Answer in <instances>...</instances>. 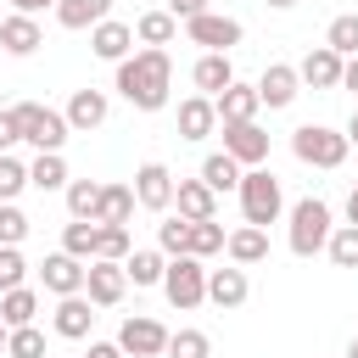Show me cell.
<instances>
[{
  "instance_id": "44",
  "label": "cell",
  "mask_w": 358,
  "mask_h": 358,
  "mask_svg": "<svg viewBox=\"0 0 358 358\" xmlns=\"http://www.w3.org/2000/svg\"><path fill=\"white\" fill-rule=\"evenodd\" d=\"M168 11H173L179 22H190V17H207L213 6H207V0H168Z\"/></svg>"
},
{
  "instance_id": "27",
  "label": "cell",
  "mask_w": 358,
  "mask_h": 358,
  "mask_svg": "<svg viewBox=\"0 0 358 358\" xmlns=\"http://www.w3.org/2000/svg\"><path fill=\"white\" fill-rule=\"evenodd\" d=\"M0 319H6V330H22V324H34V319H39V291H34V285L0 291Z\"/></svg>"
},
{
  "instance_id": "26",
  "label": "cell",
  "mask_w": 358,
  "mask_h": 358,
  "mask_svg": "<svg viewBox=\"0 0 358 358\" xmlns=\"http://www.w3.org/2000/svg\"><path fill=\"white\" fill-rule=\"evenodd\" d=\"M134 39H140V45H151V50H168V45L179 39V17H173V11H140Z\"/></svg>"
},
{
  "instance_id": "32",
  "label": "cell",
  "mask_w": 358,
  "mask_h": 358,
  "mask_svg": "<svg viewBox=\"0 0 358 358\" xmlns=\"http://www.w3.org/2000/svg\"><path fill=\"white\" fill-rule=\"evenodd\" d=\"M95 246H101V224H90V218H73V224L62 229V252H67V257H78V263H95Z\"/></svg>"
},
{
  "instance_id": "5",
  "label": "cell",
  "mask_w": 358,
  "mask_h": 358,
  "mask_svg": "<svg viewBox=\"0 0 358 358\" xmlns=\"http://www.w3.org/2000/svg\"><path fill=\"white\" fill-rule=\"evenodd\" d=\"M291 151H296V162H308V168H341L352 145H347V134H341V129L302 123V129H291Z\"/></svg>"
},
{
  "instance_id": "30",
  "label": "cell",
  "mask_w": 358,
  "mask_h": 358,
  "mask_svg": "<svg viewBox=\"0 0 358 358\" xmlns=\"http://www.w3.org/2000/svg\"><path fill=\"white\" fill-rule=\"evenodd\" d=\"M106 17H112V0H62V6H56V22L73 28V34H78V28H95V22H106Z\"/></svg>"
},
{
  "instance_id": "45",
  "label": "cell",
  "mask_w": 358,
  "mask_h": 358,
  "mask_svg": "<svg viewBox=\"0 0 358 358\" xmlns=\"http://www.w3.org/2000/svg\"><path fill=\"white\" fill-rule=\"evenodd\" d=\"M17 140H22V134H17V117H11V106H0V157H6Z\"/></svg>"
},
{
  "instance_id": "41",
  "label": "cell",
  "mask_w": 358,
  "mask_h": 358,
  "mask_svg": "<svg viewBox=\"0 0 358 358\" xmlns=\"http://www.w3.org/2000/svg\"><path fill=\"white\" fill-rule=\"evenodd\" d=\"M22 190H28V162H17V157L6 151V157H0V201H17Z\"/></svg>"
},
{
  "instance_id": "11",
  "label": "cell",
  "mask_w": 358,
  "mask_h": 358,
  "mask_svg": "<svg viewBox=\"0 0 358 358\" xmlns=\"http://www.w3.org/2000/svg\"><path fill=\"white\" fill-rule=\"evenodd\" d=\"M341 73H347V62H341L330 45H313V50L296 62V78H302L308 90H341Z\"/></svg>"
},
{
  "instance_id": "17",
  "label": "cell",
  "mask_w": 358,
  "mask_h": 358,
  "mask_svg": "<svg viewBox=\"0 0 358 358\" xmlns=\"http://www.w3.org/2000/svg\"><path fill=\"white\" fill-rule=\"evenodd\" d=\"M90 50H95L101 62H129V56H134V28L117 22V17H106V22L90 28Z\"/></svg>"
},
{
  "instance_id": "14",
  "label": "cell",
  "mask_w": 358,
  "mask_h": 358,
  "mask_svg": "<svg viewBox=\"0 0 358 358\" xmlns=\"http://www.w3.org/2000/svg\"><path fill=\"white\" fill-rule=\"evenodd\" d=\"M123 291H129V274H123V263H106V257H95V263H90V280H84V296H90L95 308H117V302H123Z\"/></svg>"
},
{
  "instance_id": "25",
  "label": "cell",
  "mask_w": 358,
  "mask_h": 358,
  "mask_svg": "<svg viewBox=\"0 0 358 358\" xmlns=\"http://www.w3.org/2000/svg\"><path fill=\"white\" fill-rule=\"evenodd\" d=\"M241 173H246V168H241L229 151H213V157L201 162V173H196V179H201L213 196H229V190H241Z\"/></svg>"
},
{
  "instance_id": "10",
  "label": "cell",
  "mask_w": 358,
  "mask_h": 358,
  "mask_svg": "<svg viewBox=\"0 0 358 358\" xmlns=\"http://www.w3.org/2000/svg\"><path fill=\"white\" fill-rule=\"evenodd\" d=\"M39 280H45L50 296H84L90 263H78V257H67V252H50V257L39 263Z\"/></svg>"
},
{
  "instance_id": "40",
  "label": "cell",
  "mask_w": 358,
  "mask_h": 358,
  "mask_svg": "<svg viewBox=\"0 0 358 358\" xmlns=\"http://www.w3.org/2000/svg\"><path fill=\"white\" fill-rule=\"evenodd\" d=\"M28 241V213L17 201H0V246H22Z\"/></svg>"
},
{
  "instance_id": "51",
  "label": "cell",
  "mask_w": 358,
  "mask_h": 358,
  "mask_svg": "<svg viewBox=\"0 0 358 358\" xmlns=\"http://www.w3.org/2000/svg\"><path fill=\"white\" fill-rule=\"evenodd\" d=\"M268 6H274V11H291V6H296V0H268Z\"/></svg>"
},
{
  "instance_id": "37",
  "label": "cell",
  "mask_w": 358,
  "mask_h": 358,
  "mask_svg": "<svg viewBox=\"0 0 358 358\" xmlns=\"http://www.w3.org/2000/svg\"><path fill=\"white\" fill-rule=\"evenodd\" d=\"M330 263L336 268H358V224H336V235H330Z\"/></svg>"
},
{
  "instance_id": "52",
  "label": "cell",
  "mask_w": 358,
  "mask_h": 358,
  "mask_svg": "<svg viewBox=\"0 0 358 358\" xmlns=\"http://www.w3.org/2000/svg\"><path fill=\"white\" fill-rule=\"evenodd\" d=\"M6 336H11V330H6V319H0V352H6Z\"/></svg>"
},
{
  "instance_id": "49",
  "label": "cell",
  "mask_w": 358,
  "mask_h": 358,
  "mask_svg": "<svg viewBox=\"0 0 358 358\" xmlns=\"http://www.w3.org/2000/svg\"><path fill=\"white\" fill-rule=\"evenodd\" d=\"M347 224H358V185H352V196H347Z\"/></svg>"
},
{
  "instance_id": "20",
  "label": "cell",
  "mask_w": 358,
  "mask_h": 358,
  "mask_svg": "<svg viewBox=\"0 0 358 358\" xmlns=\"http://www.w3.org/2000/svg\"><path fill=\"white\" fill-rule=\"evenodd\" d=\"M45 45V28H39V17H0V50L6 56H34Z\"/></svg>"
},
{
  "instance_id": "28",
  "label": "cell",
  "mask_w": 358,
  "mask_h": 358,
  "mask_svg": "<svg viewBox=\"0 0 358 358\" xmlns=\"http://www.w3.org/2000/svg\"><path fill=\"white\" fill-rule=\"evenodd\" d=\"M134 185H101V207H95V224H129L134 218Z\"/></svg>"
},
{
  "instance_id": "16",
  "label": "cell",
  "mask_w": 358,
  "mask_h": 358,
  "mask_svg": "<svg viewBox=\"0 0 358 358\" xmlns=\"http://www.w3.org/2000/svg\"><path fill=\"white\" fill-rule=\"evenodd\" d=\"M50 330H56V336H67V341H84V336L95 330V302H90V296H56Z\"/></svg>"
},
{
  "instance_id": "31",
  "label": "cell",
  "mask_w": 358,
  "mask_h": 358,
  "mask_svg": "<svg viewBox=\"0 0 358 358\" xmlns=\"http://www.w3.org/2000/svg\"><path fill=\"white\" fill-rule=\"evenodd\" d=\"M28 185H34V190H45V196H50V190H67L73 179H67V162H62V151H45V157H34V162H28Z\"/></svg>"
},
{
  "instance_id": "35",
  "label": "cell",
  "mask_w": 358,
  "mask_h": 358,
  "mask_svg": "<svg viewBox=\"0 0 358 358\" xmlns=\"http://www.w3.org/2000/svg\"><path fill=\"white\" fill-rule=\"evenodd\" d=\"M95 207H101V185H95V179H73V185H67V213L95 224Z\"/></svg>"
},
{
  "instance_id": "18",
  "label": "cell",
  "mask_w": 358,
  "mask_h": 358,
  "mask_svg": "<svg viewBox=\"0 0 358 358\" xmlns=\"http://www.w3.org/2000/svg\"><path fill=\"white\" fill-rule=\"evenodd\" d=\"M106 112H112V95H106V90H73V101H67V129H73V134H90V129L106 123Z\"/></svg>"
},
{
  "instance_id": "24",
  "label": "cell",
  "mask_w": 358,
  "mask_h": 358,
  "mask_svg": "<svg viewBox=\"0 0 358 358\" xmlns=\"http://www.w3.org/2000/svg\"><path fill=\"white\" fill-rule=\"evenodd\" d=\"M224 252H229V263L252 268V263H263V257H268V229H257V224H241V229H229Z\"/></svg>"
},
{
  "instance_id": "33",
  "label": "cell",
  "mask_w": 358,
  "mask_h": 358,
  "mask_svg": "<svg viewBox=\"0 0 358 358\" xmlns=\"http://www.w3.org/2000/svg\"><path fill=\"white\" fill-rule=\"evenodd\" d=\"M324 45H330L341 62H352V56H358V11H341V17L324 28Z\"/></svg>"
},
{
  "instance_id": "2",
  "label": "cell",
  "mask_w": 358,
  "mask_h": 358,
  "mask_svg": "<svg viewBox=\"0 0 358 358\" xmlns=\"http://www.w3.org/2000/svg\"><path fill=\"white\" fill-rule=\"evenodd\" d=\"M11 117H17V134H22V145H34L39 157L45 151H62L67 145V112H56V106H39V101H17L11 106Z\"/></svg>"
},
{
  "instance_id": "8",
  "label": "cell",
  "mask_w": 358,
  "mask_h": 358,
  "mask_svg": "<svg viewBox=\"0 0 358 358\" xmlns=\"http://www.w3.org/2000/svg\"><path fill=\"white\" fill-rule=\"evenodd\" d=\"M173 190H179V179H173L162 162H140V168H134V201H140L145 213H168V207H173Z\"/></svg>"
},
{
  "instance_id": "21",
  "label": "cell",
  "mask_w": 358,
  "mask_h": 358,
  "mask_svg": "<svg viewBox=\"0 0 358 358\" xmlns=\"http://www.w3.org/2000/svg\"><path fill=\"white\" fill-rule=\"evenodd\" d=\"M213 106H218V123H257L263 95H257V84H241V78H235V84H229Z\"/></svg>"
},
{
  "instance_id": "54",
  "label": "cell",
  "mask_w": 358,
  "mask_h": 358,
  "mask_svg": "<svg viewBox=\"0 0 358 358\" xmlns=\"http://www.w3.org/2000/svg\"><path fill=\"white\" fill-rule=\"evenodd\" d=\"M352 185H358V179H352Z\"/></svg>"
},
{
  "instance_id": "22",
  "label": "cell",
  "mask_w": 358,
  "mask_h": 358,
  "mask_svg": "<svg viewBox=\"0 0 358 358\" xmlns=\"http://www.w3.org/2000/svg\"><path fill=\"white\" fill-rule=\"evenodd\" d=\"M218 129V106L207 95H185L179 101V140H207Z\"/></svg>"
},
{
  "instance_id": "46",
  "label": "cell",
  "mask_w": 358,
  "mask_h": 358,
  "mask_svg": "<svg viewBox=\"0 0 358 358\" xmlns=\"http://www.w3.org/2000/svg\"><path fill=\"white\" fill-rule=\"evenodd\" d=\"M6 6H11V11H17V17H39V11H45V6H50V11H56V6H62V0H6Z\"/></svg>"
},
{
  "instance_id": "34",
  "label": "cell",
  "mask_w": 358,
  "mask_h": 358,
  "mask_svg": "<svg viewBox=\"0 0 358 358\" xmlns=\"http://www.w3.org/2000/svg\"><path fill=\"white\" fill-rule=\"evenodd\" d=\"M224 241H229V235H224V224H218V218H207V224H190V246H185V252L207 263L213 252H224Z\"/></svg>"
},
{
  "instance_id": "12",
  "label": "cell",
  "mask_w": 358,
  "mask_h": 358,
  "mask_svg": "<svg viewBox=\"0 0 358 358\" xmlns=\"http://www.w3.org/2000/svg\"><path fill=\"white\" fill-rule=\"evenodd\" d=\"M257 95H263V106H268V112H285V106L302 95L296 67H291V62H268V67H263V78H257Z\"/></svg>"
},
{
  "instance_id": "48",
  "label": "cell",
  "mask_w": 358,
  "mask_h": 358,
  "mask_svg": "<svg viewBox=\"0 0 358 358\" xmlns=\"http://www.w3.org/2000/svg\"><path fill=\"white\" fill-rule=\"evenodd\" d=\"M341 90H352V95H358V56L347 62V73H341Z\"/></svg>"
},
{
  "instance_id": "23",
  "label": "cell",
  "mask_w": 358,
  "mask_h": 358,
  "mask_svg": "<svg viewBox=\"0 0 358 358\" xmlns=\"http://www.w3.org/2000/svg\"><path fill=\"white\" fill-rule=\"evenodd\" d=\"M173 207H179V218H190V224H207V218H218V196H213L201 179H179V190H173Z\"/></svg>"
},
{
  "instance_id": "6",
  "label": "cell",
  "mask_w": 358,
  "mask_h": 358,
  "mask_svg": "<svg viewBox=\"0 0 358 358\" xmlns=\"http://www.w3.org/2000/svg\"><path fill=\"white\" fill-rule=\"evenodd\" d=\"M162 296L179 308V313H190V308H201L207 302V263L201 257H168V274H162Z\"/></svg>"
},
{
  "instance_id": "3",
  "label": "cell",
  "mask_w": 358,
  "mask_h": 358,
  "mask_svg": "<svg viewBox=\"0 0 358 358\" xmlns=\"http://www.w3.org/2000/svg\"><path fill=\"white\" fill-rule=\"evenodd\" d=\"M330 235H336V218H330V201H319V196H302L296 207H291V252L296 257H319L324 246H330Z\"/></svg>"
},
{
  "instance_id": "38",
  "label": "cell",
  "mask_w": 358,
  "mask_h": 358,
  "mask_svg": "<svg viewBox=\"0 0 358 358\" xmlns=\"http://www.w3.org/2000/svg\"><path fill=\"white\" fill-rule=\"evenodd\" d=\"M168 358H213L207 330H173L168 336Z\"/></svg>"
},
{
  "instance_id": "15",
  "label": "cell",
  "mask_w": 358,
  "mask_h": 358,
  "mask_svg": "<svg viewBox=\"0 0 358 358\" xmlns=\"http://www.w3.org/2000/svg\"><path fill=\"white\" fill-rule=\"evenodd\" d=\"M190 84H196V95L218 101V95L235 84V67H229V56H224V50H201V56H196V67H190Z\"/></svg>"
},
{
  "instance_id": "9",
  "label": "cell",
  "mask_w": 358,
  "mask_h": 358,
  "mask_svg": "<svg viewBox=\"0 0 358 358\" xmlns=\"http://www.w3.org/2000/svg\"><path fill=\"white\" fill-rule=\"evenodd\" d=\"M185 34H190V45H201V50H224V56H229V50L241 45V34H246V28H241L235 17L207 11V17H190V22H185Z\"/></svg>"
},
{
  "instance_id": "19",
  "label": "cell",
  "mask_w": 358,
  "mask_h": 358,
  "mask_svg": "<svg viewBox=\"0 0 358 358\" xmlns=\"http://www.w3.org/2000/svg\"><path fill=\"white\" fill-rule=\"evenodd\" d=\"M246 296H252V280H246L241 263H229V268H207V302H213V308H241Z\"/></svg>"
},
{
  "instance_id": "7",
  "label": "cell",
  "mask_w": 358,
  "mask_h": 358,
  "mask_svg": "<svg viewBox=\"0 0 358 358\" xmlns=\"http://www.w3.org/2000/svg\"><path fill=\"white\" fill-rule=\"evenodd\" d=\"M168 336H173V330H162L151 313H129L123 330H117V347H123L129 358H162V352H168Z\"/></svg>"
},
{
  "instance_id": "42",
  "label": "cell",
  "mask_w": 358,
  "mask_h": 358,
  "mask_svg": "<svg viewBox=\"0 0 358 358\" xmlns=\"http://www.w3.org/2000/svg\"><path fill=\"white\" fill-rule=\"evenodd\" d=\"M95 257L123 263V257H129V224H101V246H95Z\"/></svg>"
},
{
  "instance_id": "4",
  "label": "cell",
  "mask_w": 358,
  "mask_h": 358,
  "mask_svg": "<svg viewBox=\"0 0 358 358\" xmlns=\"http://www.w3.org/2000/svg\"><path fill=\"white\" fill-rule=\"evenodd\" d=\"M241 218L246 224H257V229H268V224H280V213H285V196H280V179L268 173V168H246L241 173Z\"/></svg>"
},
{
  "instance_id": "13",
  "label": "cell",
  "mask_w": 358,
  "mask_h": 358,
  "mask_svg": "<svg viewBox=\"0 0 358 358\" xmlns=\"http://www.w3.org/2000/svg\"><path fill=\"white\" fill-rule=\"evenodd\" d=\"M224 151L241 162V168H263L268 162V134L257 123H224Z\"/></svg>"
},
{
  "instance_id": "29",
  "label": "cell",
  "mask_w": 358,
  "mask_h": 358,
  "mask_svg": "<svg viewBox=\"0 0 358 358\" xmlns=\"http://www.w3.org/2000/svg\"><path fill=\"white\" fill-rule=\"evenodd\" d=\"M123 274H129V285H162L168 257H162V252H151V246H134V252L123 257Z\"/></svg>"
},
{
  "instance_id": "43",
  "label": "cell",
  "mask_w": 358,
  "mask_h": 358,
  "mask_svg": "<svg viewBox=\"0 0 358 358\" xmlns=\"http://www.w3.org/2000/svg\"><path fill=\"white\" fill-rule=\"evenodd\" d=\"M28 285V263H22V246H0V291H17Z\"/></svg>"
},
{
  "instance_id": "53",
  "label": "cell",
  "mask_w": 358,
  "mask_h": 358,
  "mask_svg": "<svg viewBox=\"0 0 358 358\" xmlns=\"http://www.w3.org/2000/svg\"><path fill=\"white\" fill-rule=\"evenodd\" d=\"M347 358H358V336H352V347H347Z\"/></svg>"
},
{
  "instance_id": "50",
  "label": "cell",
  "mask_w": 358,
  "mask_h": 358,
  "mask_svg": "<svg viewBox=\"0 0 358 358\" xmlns=\"http://www.w3.org/2000/svg\"><path fill=\"white\" fill-rule=\"evenodd\" d=\"M341 134H347V145H358V112L347 117V129H341Z\"/></svg>"
},
{
  "instance_id": "36",
  "label": "cell",
  "mask_w": 358,
  "mask_h": 358,
  "mask_svg": "<svg viewBox=\"0 0 358 358\" xmlns=\"http://www.w3.org/2000/svg\"><path fill=\"white\" fill-rule=\"evenodd\" d=\"M185 246H190V218H162L157 224V252L162 257H185Z\"/></svg>"
},
{
  "instance_id": "1",
  "label": "cell",
  "mask_w": 358,
  "mask_h": 358,
  "mask_svg": "<svg viewBox=\"0 0 358 358\" xmlns=\"http://www.w3.org/2000/svg\"><path fill=\"white\" fill-rule=\"evenodd\" d=\"M134 112H162L168 106V90H173V62L168 50H134L129 62H117V84H112Z\"/></svg>"
},
{
  "instance_id": "39",
  "label": "cell",
  "mask_w": 358,
  "mask_h": 358,
  "mask_svg": "<svg viewBox=\"0 0 358 358\" xmlns=\"http://www.w3.org/2000/svg\"><path fill=\"white\" fill-rule=\"evenodd\" d=\"M6 358H45V336H39V324L11 330V336H6Z\"/></svg>"
},
{
  "instance_id": "47",
  "label": "cell",
  "mask_w": 358,
  "mask_h": 358,
  "mask_svg": "<svg viewBox=\"0 0 358 358\" xmlns=\"http://www.w3.org/2000/svg\"><path fill=\"white\" fill-rule=\"evenodd\" d=\"M84 358H129V352H123L117 341H90V352H84Z\"/></svg>"
}]
</instances>
